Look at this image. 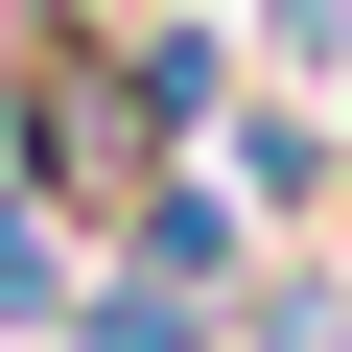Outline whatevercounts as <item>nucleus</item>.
Wrapping results in <instances>:
<instances>
[{
  "label": "nucleus",
  "instance_id": "obj_1",
  "mask_svg": "<svg viewBox=\"0 0 352 352\" xmlns=\"http://www.w3.org/2000/svg\"><path fill=\"white\" fill-rule=\"evenodd\" d=\"M47 305H71V258H47V212H24V188H0V329H47Z\"/></svg>",
  "mask_w": 352,
  "mask_h": 352
}]
</instances>
